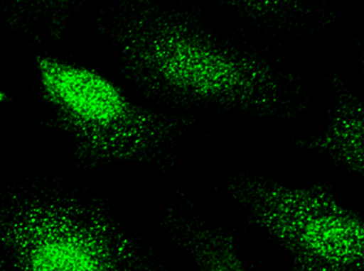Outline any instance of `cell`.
Returning a JSON list of instances; mask_svg holds the SVG:
<instances>
[{
  "label": "cell",
  "instance_id": "cell-1",
  "mask_svg": "<svg viewBox=\"0 0 364 271\" xmlns=\"http://www.w3.org/2000/svg\"><path fill=\"white\" fill-rule=\"evenodd\" d=\"M113 38L129 77L158 95L260 114L290 106L294 85L283 70L178 13L132 10Z\"/></svg>",
  "mask_w": 364,
  "mask_h": 271
},
{
  "label": "cell",
  "instance_id": "cell-2",
  "mask_svg": "<svg viewBox=\"0 0 364 271\" xmlns=\"http://www.w3.org/2000/svg\"><path fill=\"white\" fill-rule=\"evenodd\" d=\"M0 238L18 271H141L136 246L122 226L77 197H15L1 212Z\"/></svg>",
  "mask_w": 364,
  "mask_h": 271
},
{
  "label": "cell",
  "instance_id": "cell-3",
  "mask_svg": "<svg viewBox=\"0 0 364 271\" xmlns=\"http://www.w3.org/2000/svg\"><path fill=\"white\" fill-rule=\"evenodd\" d=\"M36 62L44 101L85 160L145 159L178 128L176 120L134 102L95 70L46 56Z\"/></svg>",
  "mask_w": 364,
  "mask_h": 271
},
{
  "label": "cell",
  "instance_id": "cell-4",
  "mask_svg": "<svg viewBox=\"0 0 364 271\" xmlns=\"http://www.w3.org/2000/svg\"><path fill=\"white\" fill-rule=\"evenodd\" d=\"M228 190L249 219L289 255L296 271H364V218L322 185L238 177Z\"/></svg>",
  "mask_w": 364,
  "mask_h": 271
},
{
  "label": "cell",
  "instance_id": "cell-5",
  "mask_svg": "<svg viewBox=\"0 0 364 271\" xmlns=\"http://www.w3.org/2000/svg\"><path fill=\"white\" fill-rule=\"evenodd\" d=\"M334 102L326 128L302 142L364 178V96L334 79Z\"/></svg>",
  "mask_w": 364,
  "mask_h": 271
},
{
  "label": "cell",
  "instance_id": "cell-6",
  "mask_svg": "<svg viewBox=\"0 0 364 271\" xmlns=\"http://www.w3.org/2000/svg\"><path fill=\"white\" fill-rule=\"evenodd\" d=\"M174 223L199 271H247L230 233L192 219Z\"/></svg>",
  "mask_w": 364,
  "mask_h": 271
},
{
  "label": "cell",
  "instance_id": "cell-7",
  "mask_svg": "<svg viewBox=\"0 0 364 271\" xmlns=\"http://www.w3.org/2000/svg\"><path fill=\"white\" fill-rule=\"evenodd\" d=\"M360 66H362V68H363L364 70V48L363 49L360 50Z\"/></svg>",
  "mask_w": 364,
  "mask_h": 271
}]
</instances>
